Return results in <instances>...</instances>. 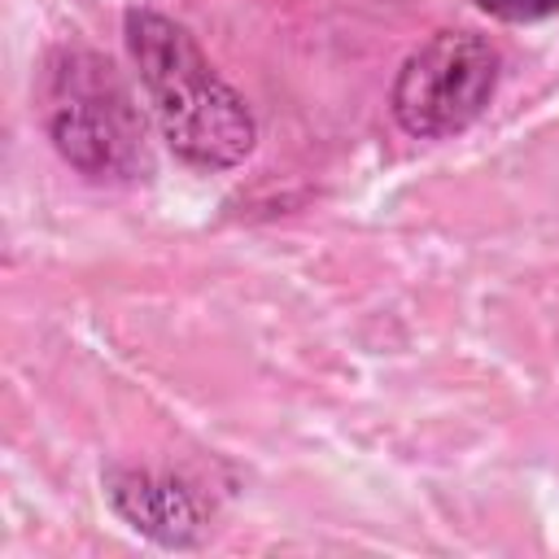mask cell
Masks as SVG:
<instances>
[{"mask_svg": "<svg viewBox=\"0 0 559 559\" xmlns=\"http://www.w3.org/2000/svg\"><path fill=\"white\" fill-rule=\"evenodd\" d=\"M122 35L170 153L197 170L240 166L258 144V122L240 92L218 79L197 39L153 9H127Z\"/></svg>", "mask_w": 559, "mask_h": 559, "instance_id": "6da1fadb", "label": "cell"}, {"mask_svg": "<svg viewBox=\"0 0 559 559\" xmlns=\"http://www.w3.org/2000/svg\"><path fill=\"white\" fill-rule=\"evenodd\" d=\"M39 118L52 148L87 179H135L148 170L144 114L122 74L92 48L61 44L39 74Z\"/></svg>", "mask_w": 559, "mask_h": 559, "instance_id": "7a4b0ae2", "label": "cell"}, {"mask_svg": "<svg viewBox=\"0 0 559 559\" xmlns=\"http://www.w3.org/2000/svg\"><path fill=\"white\" fill-rule=\"evenodd\" d=\"M502 57L476 31H437L397 70L389 109L415 140H441L472 127L498 87Z\"/></svg>", "mask_w": 559, "mask_h": 559, "instance_id": "3957f363", "label": "cell"}, {"mask_svg": "<svg viewBox=\"0 0 559 559\" xmlns=\"http://www.w3.org/2000/svg\"><path fill=\"white\" fill-rule=\"evenodd\" d=\"M100 489H105L109 511L144 542H153L162 550L201 546L205 507L179 476L144 472V467H109V472H100Z\"/></svg>", "mask_w": 559, "mask_h": 559, "instance_id": "277c9868", "label": "cell"}, {"mask_svg": "<svg viewBox=\"0 0 559 559\" xmlns=\"http://www.w3.org/2000/svg\"><path fill=\"white\" fill-rule=\"evenodd\" d=\"M489 13H498V17H511V22H520V17H542V13H555L559 9V0H480Z\"/></svg>", "mask_w": 559, "mask_h": 559, "instance_id": "5b68a950", "label": "cell"}]
</instances>
